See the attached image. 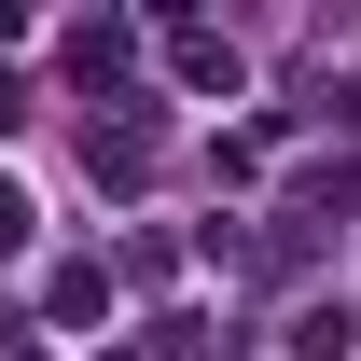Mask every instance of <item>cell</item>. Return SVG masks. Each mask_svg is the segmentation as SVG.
<instances>
[{
  "label": "cell",
  "instance_id": "obj_5",
  "mask_svg": "<svg viewBox=\"0 0 361 361\" xmlns=\"http://www.w3.org/2000/svg\"><path fill=\"white\" fill-rule=\"evenodd\" d=\"M306 209H334V223H361V153H334V167H306Z\"/></svg>",
  "mask_w": 361,
  "mask_h": 361
},
{
  "label": "cell",
  "instance_id": "obj_3",
  "mask_svg": "<svg viewBox=\"0 0 361 361\" xmlns=\"http://www.w3.org/2000/svg\"><path fill=\"white\" fill-rule=\"evenodd\" d=\"M348 348H361V306H334V292L292 306V361H348Z\"/></svg>",
  "mask_w": 361,
  "mask_h": 361
},
{
  "label": "cell",
  "instance_id": "obj_6",
  "mask_svg": "<svg viewBox=\"0 0 361 361\" xmlns=\"http://www.w3.org/2000/svg\"><path fill=\"white\" fill-rule=\"evenodd\" d=\"M111 306V264H56V319H97Z\"/></svg>",
  "mask_w": 361,
  "mask_h": 361
},
{
  "label": "cell",
  "instance_id": "obj_4",
  "mask_svg": "<svg viewBox=\"0 0 361 361\" xmlns=\"http://www.w3.org/2000/svg\"><path fill=\"white\" fill-rule=\"evenodd\" d=\"M153 180V126H97V195H139Z\"/></svg>",
  "mask_w": 361,
  "mask_h": 361
},
{
  "label": "cell",
  "instance_id": "obj_7",
  "mask_svg": "<svg viewBox=\"0 0 361 361\" xmlns=\"http://www.w3.org/2000/svg\"><path fill=\"white\" fill-rule=\"evenodd\" d=\"M28 223H42V209H28V180H0V250H28Z\"/></svg>",
  "mask_w": 361,
  "mask_h": 361
},
{
  "label": "cell",
  "instance_id": "obj_1",
  "mask_svg": "<svg viewBox=\"0 0 361 361\" xmlns=\"http://www.w3.org/2000/svg\"><path fill=\"white\" fill-rule=\"evenodd\" d=\"M126 70H139V28H126V14H111V28H70V84H97V97H111Z\"/></svg>",
  "mask_w": 361,
  "mask_h": 361
},
{
  "label": "cell",
  "instance_id": "obj_9",
  "mask_svg": "<svg viewBox=\"0 0 361 361\" xmlns=\"http://www.w3.org/2000/svg\"><path fill=\"white\" fill-rule=\"evenodd\" d=\"M97 361H153V348H97Z\"/></svg>",
  "mask_w": 361,
  "mask_h": 361
},
{
  "label": "cell",
  "instance_id": "obj_8",
  "mask_svg": "<svg viewBox=\"0 0 361 361\" xmlns=\"http://www.w3.org/2000/svg\"><path fill=\"white\" fill-rule=\"evenodd\" d=\"M14 126H28V84H14V70H0V139H14Z\"/></svg>",
  "mask_w": 361,
  "mask_h": 361
},
{
  "label": "cell",
  "instance_id": "obj_2",
  "mask_svg": "<svg viewBox=\"0 0 361 361\" xmlns=\"http://www.w3.org/2000/svg\"><path fill=\"white\" fill-rule=\"evenodd\" d=\"M167 70L195 97H236V42H223V28H167Z\"/></svg>",
  "mask_w": 361,
  "mask_h": 361
}]
</instances>
